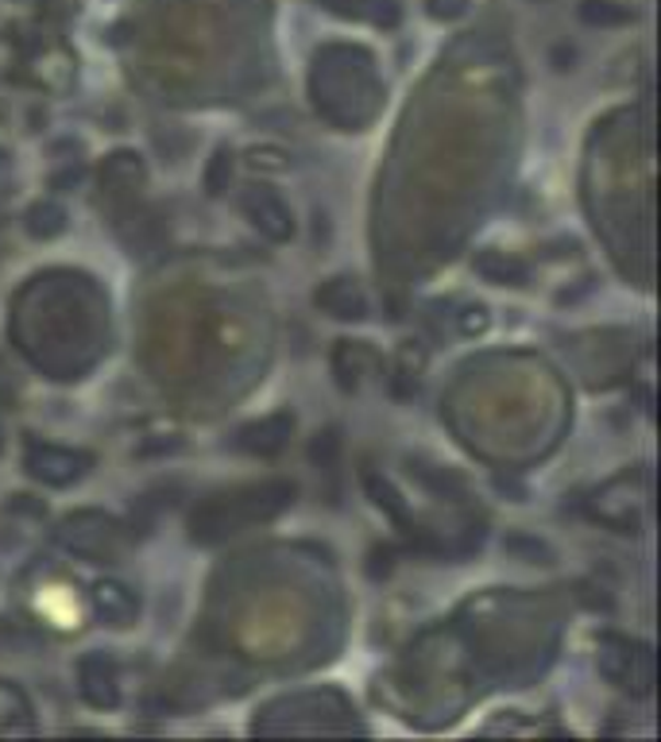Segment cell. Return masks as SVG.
<instances>
[{
  "label": "cell",
  "mask_w": 661,
  "mask_h": 742,
  "mask_svg": "<svg viewBox=\"0 0 661 742\" xmlns=\"http://www.w3.org/2000/svg\"><path fill=\"white\" fill-rule=\"evenodd\" d=\"M229 182H232V147H217L209 167H205V194L220 197L229 190Z\"/></svg>",
  "instance_id": "obj_10"
},
{
  "label": "cell",
  "mask_w": 661,
  "mask_h": 742,
  "mask_svg": "<svg viewBox=\"0 0 661 742\" xmlns=\"http://www.w3.org/2000/svg\"><path fill=\"white\" fill-rule=\"evenodd\" d=\"M425 12L433 20H457L468 12V0H425Z\"/></svg>",
  "instance_id": "obj_14"
},
{
  "label": "cell",
  "mask_w": 661,
  "mask_h": 742,
  "mask_svg": "<svg viewBox=\"0 0 661 742\" xmlns=\"http://www.w3.org/2000/svg\"><path fill=\"white\" fill-rule=\"evenodd\" d=\"M93 457L82 449H62V445H43V441H32L24 453V468L32 480L47 483V488H70L78 483L86 472H90Z\"/></svg>",
  "instance_id": "obj_2"
},
{
  "label": "cell",
  "mask_w": 661,
  "mask_h": 742,
  "mask_svg": "<svg viewBox=\"0 0 661 742\" xmlns=\"http://www.w3.org/2000/svg\"><path fill=\"white\" fill-rule=\"evenodd\" d=\"M472 271L491 286H526L531 271L518 255H506L499 248H483V252L472 255Z\"/></svg>",
  "instance_id": "obj_8"
},
{
  "label": "cell",
  "mask_w": 661,
  "mask_h": 742,
  "mask_svg": "<svg viewBox=\"0 0 661 742\" xmlns=\"http://www.w3.org/2000/svg\"><path fill=\"white\" fill-rule=\"evenodd\" d=\"M506 549H511V553L526 549V557H531V561H542V564L554 561V549H549L546 541H534V538H506Z\"/></svg>",
  "instance_id": "obj_13"
},
{
  "label": "cell",
  "mask_w": 661,
  "mask_h": 742,
  "mask_svg": "<svg viewBox=\"0 0 661 742\" xmlns=\"http://www.w3.org/2000/svg\"><path fill=\"white\" fill-rule=\"evenodd\" d=\"M577 16L588 27H627L635 24V9L619 4V0H580Z\"/></svg>",
  "instance_id": "obj_9"
},
{
  "label": "cell",
  "mask_w": 661,
  "mask_h": 742,
  "mask_svg": "<svg viewBox=\"0 0 661 742\" xmlns=\"http://www.w3.org/2000/svg\"><path fill=\"white\" fill-rule=\"evenodd\" d=\"M294 433V418L290 414H271L260 422H248L237 430V445L252 457H278L286 449V441Z\"/></svg>",
  "instance_id": "obj_6"
},
{
  "label": "cell",
  "mask_w": 661,
  "mask_h": 742,
  "mask_svg": "<svg viewBox=\"0 0 661 742\" xmlns=\"http://www.w3.org/2000/svg\"><path fill=\"white\" fill-rule=\"evenodd\" d=\"M298 488L283 480L260 483V488L237 491L232 499H213L205 503L202 511H194L190 518V538L194 541H220L225 534H237L244 523H255V518H275L278 511L294 503Z\"/></svg>",
  "instance_id": "obj_1"
},
{
  "label": "cell",
  "mask_w": 661,
  "mask_h": 742,
  "mask_svg": "<svg viewBox=\"0 0 661 742\" xmlns=\"http://www.w3.org/2000/svg\"><path fill=\"white\" fill-rule=\"evenodd\" d=\"M314 302H318V310H326L329 318H337V321L367 318V294L360 290V283L349 275H337V278H329V283H321L318 294H314Z\"/></svg>",
  "instance_id": "obj_7"
},
{
  "label": "cell",
  "mask_w": 661,
  "mask_h": 742,
  "mask_svg": "<svg viewBox=\"0 0 661 742\" xmlns=\"http://www.w3.org/2000/svg\"><path fill=\"white\" fill-rule=\"evenodd\" d=\"M483 329H488V310H483V306H468L465 313H460V333H483Z\"/></svg>",
  "instance_id": "obj_15"
},
{
  "label": "cell",
  "mask_w": 661,
  "mask_h": 742,
  "mask_svg": "<svg viewBox=\"0 0 661 742\" xmlns=\"http://www.w3.org/2000/svg\"><path fill=\"white\" fill-rule=\"evenodd\" d=\"M364 483H367V491H372V499H376V506H384V511L391 514V518H399V523L407 518V506H402L399 491H395L391 483L379 480V476H372V472L364 476Z\"/></svg>",
  "instance_id": "obj_11"
},
{
  "label": "cell",
  "mask_w": 661,
  "mask_h": 742,
  "mask_svg": "<svg viewBox=\"0 0 661 742\" xmlns=\"http://www.w3.org/2000/svg\"><path fill=\"white\" fill-rule=\"evenodd\" d=\"M90 604H93V615H98L105 627L124 630L139 619V596L128 584H121V580H98L90 592Z\"/></svg>",
  "instance_id": "obj_5"
},
{
  "label": "cell",
  "mask_w": 661,
  "mask_h": 742,
  "mask_svg": "<svg viewBox=\"0 0 661 742\" xmlns=\"http://www.w3.org/2000/svg\"><path fill=\"white\" fill-rule=\"evenodd\" d=\"M240 209H244V217L252 220V229L260 232V237H267L271 244L294 240V213L275 190L248 186L244 194H240Z\"/></svg>",
  "instance_id": "obj_3"
},
{
  "label": "cell",
  "mask_w": 661,
  "mask_h": 742,
  "mask_svg": "<svg viewBox=\"0 0 661 742\" xmlns=\"http://www.w3.org/2000/svg\"><path fill=\"white\" fill-rule=\"evenodd\" d=\"M337 449H341V437H337V430H326L318 433V441L310 445V460L314 465H333Z\"/></svg>",
  "instance_id": "obj_12"
},
{
  "label": "cell",
  "mask_w": 661,
  "mask_h": 742,
  "mask_svg": "<svg viewBox=\"0 0 661 742\" xmlns=\"http://www.w3.org/2000/svg\"><path fill=\"white\" fill-rule=\"evenodd\" d=\"M78 693L90 708L113 711L121 704V673H116L113 658L105 653H86L78 661Z\"/></svg>",
  "instance_id": "obj_4"
}]
</instances>
